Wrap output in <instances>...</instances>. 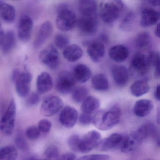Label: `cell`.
Listing matches in <instances>:
<instances>
[{"label":"cell","instance_id":"obj_4","mask_svg":"<svg viewBox=\"0 0 160 160\" xmlns=\"http://www.w3.org/2000/svg\"><path fill=\"white\" fill-rule=\"evenodd\" d=\"M76 80L73 74L68 71H62L58 75L56 89L59 93L67 94L72 92L75 88Z\"/></svg>","mask_w":160,"mask_h":160},{"label":"cell","instance_id":"obj_12","mask_svg":"<svg viewBox=\"0 0 160 160\" xmlns=\"http://www.w3.org/2000/svg\"><path fill=\"white\" fill-rule=\"evenodd\" d=\"M78 119V113L76 109L72 107L64 108L59 115L61 124L67 129H71L75 125Z\"/></svg>","mask_w":160,"mask_h":160},{"label":"cell","instance_id":"obj_42","mask_svg":"<svg viewBox=\"0 0 160 160\" xmlns=\"http://www.w3.org/2000/svg\"><path fill=\"white\" fill-rule=\"evenodd\" d=\"M109 158L107 154H94L82 156L77 160H108Z\"/></svg>","mask_w":160,"mask_h":160},{"label":"cell","instance_id":"obj_26","mask_svg":"<svg viewBox=\"0 0 160 160\" xmlns=\"http://www.w3.org/2000/svg\"><path fill=\"white\" fill-rule=\"evenodd\" d=\"M83 51L82 48L76 44L70 45L63 51V56L65 59L70 62L77 61L82 57Z\"/></svg>","mask_w":160,"mask_h":160},{"label":"cell","instance_id":"obj_27","mask_svg":"<svg viewBox=\"0 0 160 160\" xmlns=\"http://www.w3.org/2000/svg\"><path fill=\"white\" fill-rule=\"evenodd\" d=\"M0 14L2 19L4 22L11 23L15 18V10L12 5L4 2L0 1Z\"/></svg>","mask_w":160,"mask_h":160},{"label":"cell","instance_id":"obj_51","mask_svg":"<svg viewBox=\"0 0 160 160\" xmlns=\"http://www.w3.org/2000/svg\"><path fill=\"white\" fill-rule=\"evenodd\" d=\"M156 122H157V123L158 124L160 125V108L158 109V111H157Z\"/></svg>","mask_w":160,"mask_h":160},{"label":"cell","instance_id":"obj_7","mask_svg":"<svg viewBox=\"0 0 160 160\" xmlns=\"http://www.w3.org/2000/svg\"><path fill=\"white\" fill-rule=\"evenodd\" d=\"M101 134L96 131H90L80 139L79 152L86 153L98 147L101 141Z\"/></svg>","mask_w":160,"mask_h":160},{"label":"cell","instance_id":"obj_19","mask_svg":"<svg viewBox=\"0 0 160 160\" xmlns=\"http://www.w3.org/2000/svg\"><path fill=\"white\" fill-rule=\"evenodd\" d=\"M153 108V104L151 101L141 99L136 102L133 107L134 114L139 118L148 116Z\"/></svg>","mask_w":160,"mask_h":160},{"label":"cell","instance_id":"obj_21","mask_svg":"<svg viewBox=\"0 0 160 160\" xmlns=\"http://www.w3.org/2000/svg\"><path fill=\"white\" fill-rule=\"evenodd\" d=\"M87 52L92 61L97 62L103 58L105 48L103 44L101 42H94L89 45Z\"/></svg>","mask_w":160,"mask_h":160},{"label":"cell","instance_id":"obj_31","mask_svg":"<svg viewBox=\"0 0 160 160\" xmlns=\"http://www.w3.org/2000/svg\"><path fill=\"white\" fill-rule=\"evenodd\" d=\"M17 157V150L14 146H5L0 149V160H16Z\"/></svg>","mask_w":160,"mask_h":160},{"label":"cell","instance_id":"obj_49","mask_svg":"<svg viewBox=\"0 0 160 160\" xmlns=\"http://www.w3.org/2000/svg\"><path fill=\"white\" fill-rule=\"evenodd\" d=\"M155 35L158 38H160V23L157 25L155 30Z\"/></svg>","mask_w":160,"mask_h":160},{"label":"cell","instance_id":"obj_44","mask_svg":"<svg viewBox=\"0 0 160 160\" xmlns=\"http://www.w3.org/2000/svg\"><path fill=\"white\" fill-rule=\"evenodd\" d=\"M40 98L38 92H33L31 94L28 100V104L30 106L36 105L40 102Z\"/></svg>","mask_w":160,"mask_h":160},{"label":"cell","instance_id":"obj_24","mask_svg":"<svg viewBox=\"0 0 160 160\" xmlns=\"http://www.w3.org/2000/svg\"><path fill=\"white\" fill-rule=\"evenodd\" d=\"M99 100L93 96H88L82 103L81 108L82 112L88 115L95 114L100 107Z\"/></svg>","mask_w":160,"mask_h":160},{"label":"cell","instance_id":"obj_45","mask_svg":"<svg viewBox=\"0 0 160 160\" xmlns=\"http://www.w3.org/2000/svg\"><path fill=\"white\" fill-rule=\"evenodd\" d=\"M76 157L74 153L72 152H67L62 154L59 157V160H76Z\"/></svg>","mask_w":160,"mask_h":160},{"label":"cell","instance_id":"obj_10","mask_svg":"<svg viewBox=\"0 0 160 160\" xmlns=\"http://www.w3.org/2000/svg\"><path fill=\"white\" fill-rule=\"evenodd\" d=\"M78 26L82 33L92 35L97 32L98 23L95 16H82L78 22Z\"/></svg>","mask_w":160,"mask_h":160},{"label":"cell","instance_id":"obj_29","mask_svg":"<svg viewBox=\"0 0 160 160\" xmlns=\"http://www.w3.org/2000/svg\"><path fill=\"white\" fill-rule=\"evenodd\" d=\"M150 87L148 82L143 80L135 81L130 87L131 93L135 97H140L148 92Z\"/></svg>","mask_w":160,"mask_h":160},{"label":"cell","instance_id":"obj_48","mask_svg":"<svg viewBox=\"0 0 160 160\" xmlns=\"http://www.w3.org/2000/svg\"><path fill=\"white\" fill-rule=\"evenodd\" d=\"M154 76L156 78H160V64L155 68Z\"/></svg>","mask_w":160,"mask_h":160},{"label":"cell","instance_id":"obj_23","mask_svg":"<svg viewBox=\"0 0 160 160\" xmlns=\"http://www.w3.org/2000/svg\"><path fill=\"white\" fill-rule=\"evenodd\" d=\"M108 55L110 58L114 61L122 62L127 59L129 52L126 47L122 45H118L110 48Z\"/></svg>","mask_w":160,"mask_h":160},{"label":"cell","instance_id":"obj_30","mask_svg":"<svg viewBox=\"0 0 160 160\" xmlns=\"http://www.w3.org/2000/svg\"><path fill=\"white\" fill-rule=\"evenodd\" d=\"M79 11L82 16H95L97 3L92 0H82L79 2Z\"/></svg>","mask_w":160,"mask_h":160},{"label":"cell","instance_id":"obj_39","mask_svg":"<svg viewBox=\"0 0 160 160\" xmlns=\"http://www.w3.org/2000/svg\"><path fill=\"white\" fill-rule=\"evenodd\" d=\"M148 62L149 66H153L155 68L160 64V53L157 51H152L148 56Z\"/></svg>","mask_w":160,"mask_h":160},{"label":"cell","instance_id":"obj_52","mask_svg":"<svg viewBox=\"0 0 160 160\" xmlns=\"http://www.w3.org/2000/svg\"><path fill=\"white\" fill-rule=\"evenodd\" d=\"M156 143L157 146L160 147V134L157 137V140H156Z\"/></svg>","mask_w":160,"mask_h":160},{"label":"cell","instance_id":"obj_28","mask_svg":"<svg viewBox=\"0 0 160 160\" xmlns=\"http://www.w3.org/2000/svg\"><path fill=\"white\" fill-rule=\"evenodd\" d=\"M91 83L92 88L97 91H106L109 89L108 79L103 74H97L93 76Z\"/></svg>","mask_w":160,"mask_h":160},{"label":"cell","instance_id":"obj_22","mask_svg":"<svg viewBox=\"0 0 160 160\" xmlns=\"http://www.w3.org/2000/svg\"><path fill=\"white\" fill-rule=\"evenodd\" d=\"M112 77L114 82L119 87L125 86L129 81V72L123 66H118L112 70Z\"/></svg>","mask_w":160,"mask_h":160},{"label":"cell","instance_id":"obj_46","mask_svg":"<svg viewBox=\"0 0 160 160\" xmlns=\"http://www.w3.org/2000/svg\"><path fill=\"white\" fill-rule=\"evenodd\" d=\"M21 72H20L18 70H15L13 72L12 74V80L13 81L15 82L17 79L18 78L19 76L20 75Z\"/></svg>","mask_w":160,"mask_h":160},{"label":"cell","instance_id":"obj_16","mask_svg":"<svg viewBox=\"0 0 160 160\" xmlns=\"http://www.w3.org/2000/svg\"><path fill=\"white\" fill-rule=\"evenodd\" d=\"M160 18V13L150 8H146L142 11L140 25L143 28H148L156 24Z\"/></svg>","mask_w":160,"mask_h":160},{"label":"cell","instance_id":"obj_5","mask_svg":"<svg viewBox=\"0 0 160 160\" xmlns=\"http://www.w3.org/2000/svg\"><path fill=\"white\" fill-rule=\"evenodd\" d=\"M77 17L73 11L69 9H63L60 11L56 20V25L59 29L62 31L72 30L75 26Z\"/></svg>","mask_w":160,"mask_h":160},{"label":"cell","instance_id":"obj_17","mask_svg":"<svg viewBox=\"0 0 160 160\" xmlns=\"http://www.w3.org/2000/svg\"><path fill=\"white\" fill-rule=\"evenodd\" d=\"M0 33L2 50L5 54L9 53L15 46L16 37L14 32L12 30L5 32L1 28Z\"/></svg>","mask_w":160,"mask_h":160},{"label":"cell","instance_id":"obj_34","mask_svg":"<svg viewBox=\"0 0 160 160\" xmlns=\"http://www.w3.org/2000/svg\"><path fill=\"white\" fill-rule=\"evenodd\" d=\"M151 38L148 32H144L138 35L136 39V44L140 49H146L151 44Z\"/></svg>","mask_w":160,"mask_h":160},{"label":"cell","instance_id":"obj_53","mask_svg":"<svg viewBox=\"0 0 160 160\" xmlns=\"http://www.w3.org/2000/svg\"><path fill=\"white\" fill-rule=\"evenodd\" d=\"M25 160H44L43 159H38V158H29V159H26Z\"/></svg>","mask_w":160,"mask_h":160},{"label":"cell","instance_id":"obj_47","mask_svg":"<svg viewBox=\"0 0 160 160\" xmlns=\"http://www.w3.org/2000/svg\"><path fill=\"white\" fill-rule=\"evenodd\" d=\"M155 97L156 99L160 101V85L157 86L155 90Z\"/></svg>","mask_w":160,"mask_h":160},{"label":"cell","instance_id":"obj_36","mask_svg":"<svg viewBox=\"0 0 160 160\" xmlns=\"http://www.w3.org/2000/svg\"><path fill=\"white\" fill-rule=\"evenodd\" d=\"M56 46L60 49H65L70 44V40L66 35L62 34H57L55 38Z\"/></svg>","mask_w":160,"mask_h":160},{"label":"cell","instance_id":"obj_40","mask_svg":"<svg viewBox=\"0 0 160 160\" xmlns=\"http://www.w3.org/2000/svg\"><path fill=\"white\" fill-rule=\"evenodd\" d=\"M15 142L17 148L21 150H26L28 148L27 141L22 133L17 134L15 139Z\"/></svg>","mask_w":160,"mask_h":160},{"label":"cell","instance_id":"obj_33","mask_svg":"<svg viewBox=\"0 0 160 160\" xmlns=\"http://www.w3.org/2000/svg\"><path fill=\"white\" fill-rule=\"evenodd\" d=\"M88 92L85 87H77L72 92V99L75 102H82L88 97Z\"/></svg>","mask_w":160,"mask_h":160},{"label":"cell","instance_id":"obj_20","mask_svg":"<svg viewBox=\"0 0 160 160\" xmlns=\"http://www.w3.org/2000/svg\"><path fill=\"white\" fill-rule=\"evenodd\" d=\"M53 87V80L51 75L46 72L41 73L37 78L36 88L37 92L43 94L49 92Z\"/></svg>","mask_w":160,"mask_h":160},{"label":"cell","instance_id":"obj_25","mask_svg":"<svg viewBox=\"0 0 160 160\" xmlns=\"http://www.w3.org/2000/svg\"><path fill=\"white\" fill-rule=\"evenodd\" d=\"M73 74L76 81L83 83L87 82L90 78L92 72L87 65L79 64L75 67Z\"/></svg>","mask_w":160,"mask_h":160},{"label":"cell","instance_id":"obj_38","mask_svg":"<svg viewBox=\"0 0 160 160\" xmlns=\"http://www.w3.org/2000/svg\"><path fill=\"white\" fill-rule=\"evenodd\" d=\"M41 132L39 128L34 125L29 126L26 131V136L31 140H37L41 135Z\"/></svg>","mask_w":160,"mask_h":160},{"label":"cell","instance_id":"obj_2","mask_svg":"<svg viewBox=\"0 0 160 160\" xmlns=\"http://www.w3.org/2000/svg\"><path fill=\"white\" fill-rule=\"evenodd\" d=\"M123 4L121 1L104 2L100 8V16L104 22L107 24L114 23L120 15Z\"/></svg>","mask_w":160,"mask_h":160},{"label":"cell","instance_id":"obj_6","mask_svg":"<svg viewBox=\"0 0 160 160\" xmlns=\"http://www.w3.org/2000/svg\"><path fill=\"white\" fill-rule=\"evenodd\" d=\"M62 100L57 96H51L45 99L41 107V114L44 117L54 116L60 111L63 106Z\"/></svg>","mask_w":160,"mask_h":160},{"label":"cell","instance_id":"obj_11","mask_svg":"<svg viewBox=\"0 0 160 160\" xmlns=\"http://www.w3.org/2000/svg\"><path fill=\"white\" fill-rule=\"evenodd\" d=\"M32 75L28 72L21 73L15 81L16 90L18 96L25 97L29 93Z\"/></svg>","mask_w":160,"mask_h":160},{"label":"cell","instance_id":"obj_14","mask_svg":"<svg viewBox=\"0 0 160 160\" xmlns=\"http://www.w3.org/2000/svg\"><path fill=\"white\" fill-rule=\"evenodd\" d=\"M131 134L136 141L139 144L148 138L156 135L157 131L153 124L147 123L142 125Z\"/></svg>","mask_w":160,"mask_h":160},{"label":"cell","instance_id":"obj_18","mask_svg":"<svg viewBox=\"0 0 160 160\" xmlns=\"http://www.w3.org/2000/svg\"><path fill=\"white\" fill-rule=\"evenodd\" d=\"M147 56L141 53L136 54L132 61V67L138 74L144 75L149 67Z\"/></svg>","mask_w":160,"mask_h":160},{"label":"cell","instance_id":"obj_41","mask_svg":"<svg viewBox=\"0 0 160 160\" xmlns=\"http://www.w3.org/2000/svg\"><path fill=\"white\" fill-rule=\"evenodd\" d=\"M52 125V123L49 120L43 119L39 122L38 127L42 132L48 133L51 130Z\"/></svg>","mask_w":160,"mask_h":160},{"label":"cell","instance_id":"obj_3","mask_svg":"<svg viewBox=\"0 0 160 160\" xmlns=\"http://www.w3.org/2000/svg\"><path fill=\"white\" fill-rule=\"evenodd\" d=\"M16 116V105L14 99L11 101L8 108L2 118L0 129L5 135H11L13 132Z\"/></svg>","mask_w":160,"mask_h":160},{"label":"cell","instance_id":"obj_1","mask_svg":"<svg viewBox=\"0 0 160 160\" xmlns=\"http://www.w3.org/2000/svg\"><path fill=\"white\" fill-rule=\"evenodd\" d=\"M121 114L120 108L118 105H115L108 110L97 111L93 116L92 123L99 130H110L119 123Z\"/></svg>","mask_w":160,"mask_h":160},{"label":"cell","instance_id":"obj_43","mask_svg":"<svg viewBox=\"0 0 160 160\" xmlns=\"http://www.w3.org/2000/svg\"><path fill=\"white\" fill-rule=\"evenodd\" d=\"M92 115H88L82 113L79 116L78 118V121L80 124L82 125H88L90 124L92 122Z\"/></svg>","mask_w":160,"mask_h":160},{"label":"cell","instance_id":"obj_35","mask_svg":"<svg viewBox=\"0 0 160 160\" xmlns=\"http://www.w3.org/2000/svg\"><path fill=\"white\" fill-rule=\"evenodd\" d=\"M59 150L55 145H51L46 149L44 160H59Z\"/></svg>","mask_w":160,"mask_h":160},{"label":"cell","instance_id":"obj_13","mask_svg":"<svg viewBox=\"0 0 160 160\" xmlns=\"http://www.w3.org/2000/svg\"><path fill=\"white\" fill-rule=\"evenodd\" d=\"M124 136L119 133H113L108 137L101 140L98 148L102 151H107L116 148L120 149Z\"/></svg>","mask_w":160,"mask_h":160},{"label":"cell","instance_id":"obj_15","mask_svg":"<svg viewBox=\"0 0 160 160\" xmlns=\"http://www.w3.org/2000/svg\"><path fill=\"white\" fill-rule=\"evenodd\" d=\"M53 32L52 24L49 21H46L41 26L38 34L33 42L34 48L41 47L50 37Z\"/></svg>","mask_w":160,"mask_h":160},{"label":"cell","instance_id":"obj_8","mask_svg":"<svg viewBox=\"0 0 160 160\" xmlns=\"http://www.w3.org/2000/svg\"><path fill=\"white\" fill-rule=\"evenodd\" d=\"M40 60L50 69H56L59 64V55L54 46H48L42 50L39 55Z\"/></svg>","mask_w":160,"mask_h":160},{"label":"cell","instance_id":"obj_37","mask_svg":"<svg viewBox=\"0 0 160 160\" xmlns=\"http://www.w3.org/2000/svg\"><path fill=\"white\" fill-rule=\"evenodd\" d=\"M81 138L78 134H72L71 135L67 141L69 148L75 152H79V146H80Z\"/></svg>","mask_w":160,"mask_h":160},{"label":"cell","instance_id":"obj_50","mask_svg":"<svg viewBox=\"0 0 160 160\" xmlns=\"http://www.w3.org/2000/svg\"><path fill=\"white\" fill-rule=\"evenodd\" d=\"M149 2L151 3L152 5L154 6H159L160 5V1H150Z\"/></svg>","mask_w":160,"mask_h":160},{"label":"cell","instance_id":"obj_32","mask_svg":"<svg viewBox=\"0 0 160 160\" xmlns=\"http://www.w3.org/2000/svg\"><path fill=\"white\" fill-rule=\"evenodd\" d=\"M138 143L132 137L131 134L124 136L123 142L120 149L123 152H129L132 151L136 148Z\"/></svg>","mask_w":160,"mask_h":160},{"label":"cell","instance_id":"obj_9","mask_svg":"<svg viewBox=\"0 0 160 160\" xmlns=\"http://www.w3.org/2000/svg\"><path fill=\"white\" fill-rule=\"evenodd\" d=\"M33 28V22L30 17L26 15L22 16L18 25V37L23 42H27L31 37Z\"/></svg>","mask_w":160,"mask_h":160}]
</instances>
